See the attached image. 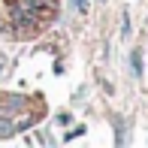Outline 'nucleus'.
<instances>
[]
</instances>
